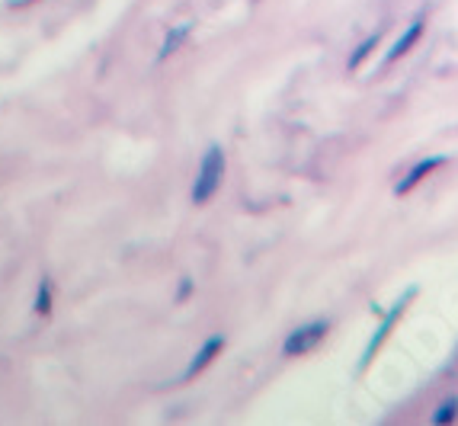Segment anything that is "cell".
<instances>
[{"instance_id": "cell-1", "label": "cell", "mask_w": 458, "mask_h": 426, "mask_svg": "<svg viewBox=\"0 0 458 426\" xmlns=\"http://www.w3.org/2000/svg\"><path fill=\"white\" fill-rule=\"evenodd\" d=\"M224 167H228L224 147L222 145H208L205 154H202V161H199V170H195L193 189H189V202L193 205H208L212 202V199L218 196V189H222Z\"/></svg>"}, {"instance_id": "cell-2", "label": "cell", "mask_w": 458, "mask_h": 426, "mask_svg": "<svg viewBox=\"0 0 458 426\" xmlns=\"http://www.w3.org/2000/svg\"><path fill=\"white\" fill-rule=\"evenodd\" d=\"M327 334H330V321H324V317L308 321V324H301V327L289 330V334H285V343H282V359H305V356H311L320 343L327 340Z\"/></svg>"}, {"instance_id": "cell-3", "label": "cell", "mask_w": 458, "mask_h": 426, "mask_svg": "<svg viewBox=\"0 0 458 426\" xmlns=\"http://www.w3.org/2000/svg\"><path fill=\"white\" fill-rule=\"evenodd\" d=\"M414 298H416V288H410V292L404 295V298L397 301V305H394V308H391V311H388V317H385V321H382V327L375 330V336H372V340H368L366 353H362V365H359V372H366L368 365H372L375 353L382 350V343L388 340V334H391V330H394V324H397V321H401V317H404V311H407V305H410V301H414Z\"/></svg>"}, {"instance_id": "cell-4", "label": "cell", "mask_w": 458, "mask_h": 426, "mask_svg": "<svg viewBox=\"0 0 458 426\" xmlns=\"http://www.w3.org/2000/svg\"><path fill=\"white\" fill-rule=\"evenodd\" d=\"M445 164H449V157H445V154H430V157H420V161L407 170V176H404V180L394 186V196H407V193H414L420 183L430 180V176L436 174V170H442Z\"/></svg>"}, {"instance_id": "cell-5", "label": "cell", "mask_w": 458, "mask_h": 426, "mask_svg": "<svg viewBox=\"0 0 458 426\" xmlns=\"http://www.w3.org/2000/svg\"><path fill=\"white\" fill-rule=\"evenodd\" d=\"M224 353V334H212L205 343H202L199 350H195V356L189 359V365H186V372H183V382H193L195 375H202V372L208 369V365L215 363L218 356Z\"/></svg>"}, {"instance_id": "cell-6", "label": "cell", "mask_w": 458, "mask_h": 426, "mask_svg": "<svg viewBox=\"0 0 458 426\" xmlns=\"http://www.w3.org/2000/svg\"><path fill=\"white\" fill-rule=\"evenodd\" d=\"M423 32H426V20L420 16V20H414V23H410V26L401 32V39H397L394 49H391L388 58H385V68H391V64L401 61L404 55H410V49H414V45L420 42V39H423Z\"/></svg>"}, {"instance_id": "cell-7", "label": "cell", "mask_w": 458, "mask_h": 426, "mask_svg": "<svg viewBox=\"0 0 458 426\" xmlns=\"http://www.w3.org/2000/svg\"><path fill=\"white\" fill-rule=\"evenodd\" d=\"M189 35H193V23H176V26H170L164 32V42H160L157 49V64L167 61L170 55H176V51L183 49V45L189 42Z\"/></svg>"}, {"instance_id": "cell-8", "label": "cell", "mask_w": 458, "mask_h": 426, "mask_svg": "<svg viewBox=\"0 0 458 426\" xmlns=\"http://www.w3.org/2000/svg\"><path fill=\"white\" fill-rule=\"evenodd\" d=\"M52 308H55V288H52V279L42 276L39 286H35V298H32V315L35 317H49Z\"/></svg>"}, {"instance_id": "cell-9", "label": "cell", "mask_w": 458, "mask_h": 426, "mask_svg": "<svg viewBox=\"0 0 458 426\" xmlns=\"http://www.w3.org/2000/svg\"><path fill=\"white\" fill-rule=\"evenodd\" d=\"M378 42H382V32H375V35H366V39H362V42H359V49H356L353 55H349V61H346V71H359L362 64L368 61V55H372V51L378 49Z\"/></svg>"}, {"instance_id": "cell-10", "label": "cell", "mask_w": 458, "mask_h": 426, "mask_svg": "<svg viewBox=\"0 0 458 426\" xmlns=\"http://www.w3.org/2000/svg\"><path fill=\"white\" fill-rule=\"evenodd\" d=\"M458 417V398H452V401H442V404L436 407V410L430 413V420L433 423H452V420Z\"/></svg>"}, {"instance_id": "cell-11", "label": "cell", "mask_w": 458, "mask_h": 426, "mask_svg": "<svg viewBox=\"0 0 458 426\" xmlns=\"http://www.w3.org/2000/svg\"><path fill=\"white\" fill-rule=\"evenodd\" d=\"M195 292V282L193 279H180V286H176V305H183V301H189Z\"/></svg>"}, {"instance_id": "cell-12", "label": "cell", "mask_w": 458, "mask_h": 426, "mask_svg": "<svg viewBox=\"0 0 458 426\" xmlns=\"http://www.w3.org/2000/svg\"><path fill=\"white\" fill-rule=\"evenodd\" d=\"M35 0H7V7L10 10H23V7H32Z\"/></svg>"}]
</instances>
